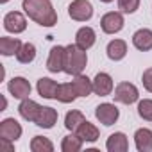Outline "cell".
<instances>
[{
	"instance_id": "f1b7e54d",
	"label": "cell",
	"mask_w": 152,
	"mask_h": 152,
	"mask_svg": "<svg viewBox=\"0 0 152 152\" xmlns=\"http://www.w3.org/2000/svg\"><path fill=\"white\" fill-rule=\"evenodd\" d=\"M140 2L141 0H118V9L124 15H132L140 9Z\"/></svg>"
},
{
	"instance_id": "6da1fadb",
	"label": "cell",
	"mask_w": 152,
	"mask_h": 152,
	"mask_svg": "<svg viewBox=\"0 0 152 152\" xmlns=\"http://www.w3.org/2000/svg\"><path fill=\"white\" fill-rule=\"evenodd\" d=\"M22 9L41 27H54L57 23V13L50 0H22Z\"/></svg>"
},
{
	"instance_id": "3957f363",
	"label": "cell",
	"mask_w": 152,
	"mask_h": 152,
	"mask_svg": "<svg viewBox=\"0 0 152 152\" xmlns=\"http://www.w3.org/2000/svg\"><path fill=\"white\" fill-rule=\"evenodd\" d=\"M68 16L75 22H90L93 18V6L90 0H73L68 6Z\"/></svg>"
},
{
	"instance_id": "2e32d148",
	"label": "cell",
	"mask_w": 152,
	"mask_h": 152,
	"mask_svg": "<svg viewBox=\"0 0 152 152\" xmlns=\"http://www.w3.org/2000/svg\"><path fill=\"white\" fill-rule=\"evenodd\" d=\"M57 118H59L57 109H54L50 106H45V107H41V111H39V115H38L34 124L38 127H41V129H52L57 124Z\"/></svg>"
},
{
	"instance_id": "603a6c76",
	"label": "cell",
	"mask_w": 152,
	"mask_h": 152,
	"mask_svg": "<svg viewBox=\"0 0 152 152\" xmlns=\"http://www.w3.org/2000/svg\"><path fill=\"white\" fill-rule=\"evenodd\" d=\"M77 97H79V95H77V91L73 90L72 83H64V84H59L56 100H59L61 104H72V102H73L75 99H77Z\"/></svg>"
},
{
	"instance_id": "9c48e42d",
	"label": "cell",
	"mask_w": 152,
	"mask_h": 152,
	"mask_svg": "<svg viewBox=\"0 0 152 152\" xmlns=\"http://www.w3.org/2000/svg\"><path fill=\"white\" fill-rule=\"evenodd\" d=\"M113 91H115L113 77L107 72H99L93 79V93L99 97H109Z\"/></svg>"
},
{
	"instance_id": "ba28073f",
	"label": "cell",
	"mask_w": 152,
	"mask_h": 152,
	"mask_svg": "<svg viewBox=\"0 0 152 152\" xmlns=\"http://www.w3.org/2000/svg\"><path fill=\"white\" fill-rule=\"evenodd\" d=\"M22 125L18 120L15 118H4L2 122H0V138L2 140H7V141H18L22 138Z\"/></svg>"
},
{
	"instance_id": "52a82bcc",
	"label": "cell",
	"mask_w": 152,
	"mask_h": 152,
	"mask_svg": "<svg viewBox=\"0 0 152 152\" xmlns=\"http://www.w3.org/2000/svg\"><path fill=\"white\" fill-rule=\"evenodd\" d=\"M4 29L11 34H22L27 29V18L20 11H9L4 16Z\"/></svg>"
},
{
	"instance_id": "7a4b0ae2",
	"label": "cell",
	"mask_w": 152,
	"mask_h": 152,
	"mask_svg": "<svg viewBox=\"0 0 152 152\" xmlns=\"http://www.w3.org/2000/svg\"><path fill=\"white\" fill-rule=\"evenodd\" d=\"M66 56H64V73L68 75H81L88 64V50H83L75 43H70L64 47Z\"/></svg>"
},
{
	"instance_id": "44dd1931",
	"label": "cell",
	"mask_w": 152,
	"mask_h": 152,
	"mask_svg": "<svg viewBox=\"0 0 152 152\" xmlns=\"http://www.w3.org/2000/svg\"><path fill=\"white\" fill-rule=\"evenodd\" d=\"M106 52H107V57L111 61H122L125 56H127V43L124 39H111L106 47Z\"/></svg>"
},
{
	"instance_id": "4dcf8cb0",
	"label": "cell",
	"mask_w": 152,
	"mask_h": 152,
	"mask_svg": "<svg viewBox=\"0 0 152 152\" xmlns=\"http://www.w3.org/2000/svg\"><path fill=\"white\" fill-rule=\"evenodd\" d=\"M7 107V100H6V97H2V109H0V111H4Z\"/></svg>"
},
{
	"instance_id": "1f68e13d",
	"label": "cell",
	"mask_w": 152,
	"mask_h": 152,
	"mask_svg": "<svg viewBox=\"0 0 152 152\" xmlns=\"http://www.w3.org/2000/svg\"><path fill=\"white\" fill-rule=\"evenodd\" d=\"M100 2H102V4H111L113 0H100Z\"/></svg>"
},
{
	"instance_id": "7402d4cb",
	"label": "cell",
	"mask_w": 152,
	"mask_h": 152,
	"mask_svg": "<svg viewBox=\"0 0 152 152\" xmlns=\"http://www.w3.org/2000/svg\"><path fill=\"white\" fill-rule=\"evenodd\" d=\"M22 45H23V43L20 41V38L2 36V38H0V54H2L4 57H11V56H16Z\"/></svg>"
},
{
	"instance_id": "9a60e30c",
	"label": "cell",
	"mask_w": 152,
	"mask_h": 152,
	"mask_svg": "<svg viewBox=\"0 0 152 152\" xmlns=\"http://www.w3.org/2000/svg\"><path fill=\"white\" fill-rule=\"evenodd\" d=\"M57 88H59V84H57L54 79H50V77H41V79L38 81V84H36V90H38V93H39V97H43V99H47V100H56V97H57Z\"/></svg>"
},
{
	"instance_id": "cb8c5ba5",
	"label": "cell",
	"mask_w": 152,
	"mask_h": 152,
	"mask_svg": "<svg viewBox=\"0 0 152 152\" xmlns=\"http://www.w3.org/2000/svg\"><path fill=\"white\" fill-rule=\"evenodd\" d=\"M16 59H18V63H22V64H31L34 59H36V47H34V43H23L22 47H20V50H18V54H16Z\"/></svg>"
},
{
	"instance_id": "d6a6232c",
	"label": "cell",
	"mask_w": 152,
	"mask_h": 152,
	"mask_svg": "<svg viewBox=\"0 0 152 152\" xmlns=\"http://www.w3.org/2000/svg\"><path fill=\"white\" fill-rule=\"evenodd\" d=\"M9 2V0H0V4H7Z\"/></svg>"
},
{
	"instance_id": "8992f818",
	"label": "cell",
	"mask_w": 152,
	"mask_h": 152,
	"mask_svg": "<svg viewBox=\"0 0 152 152\" xmlns=\"http://www.w3.org/2000/svg\"><path fill=\"white\" fill-rule=\"evenodd\" d=\"M95 116H97V120H99L102 125L109 127V125H115V124L118 122V118H120V109H118L115 104H111V102H104V104H99V106L95 107Z\"/></svg>"
},
{
	"instance_id": "30bf717a",
	"label": "cell",
	"mask_w": 152,
	"mask_h": 152,
	"mask_svg": "<svg viewBox=\"0 0 152 152\" xmlns=\"http://www.w3.org/2000/svg\"><path fill=\"white\" fill-rule=\"evenodd\" d=\"M64 56H66V48L61 45H56L50 48L48 59H47V70L50 73H61L64 72Z\"/></svg>"
},
{
	"instance_id": "e0dca14e",
	"label": "cell",
	"mask_w": 152,
	"mask_h": 152,
	"mask_svg": "<svg viewBox=\"0 0 152 152\" xmlns=\"http://www.w3.org/2000/svg\"><path fill=\"white\" fill-rule=\"evenodd\" d=\"M134 145L138 152H152V131L140 127L134 132Z\"/></svg>"
},
{
	"instance_id": "f546056e",
	"label": "cell",
	"mask_w": 152,
	"mask_h": 152,
	"mask_svg": "<svg viewBox=\"0 0 152 152\" xmlns=\"http://www.w3.org/2000/svg\"><path fill=\"white\" fill-rule=\"evenodd\" d=\"M141 83H143V88H145L148 93H152V66L147 68V70H143Z\"/></svg>"
},
{
	"instance_id": "7c38bea8",
	"label": "cell",
	"mask_w": 152,
	"mask_h": 152,
	"mask_svg": "<svg viewBox=\"0 0 152 152\" xmlns=\"http://www.w3.org/2000/svg\"><path fill=\"white\" fill-rule=\"evenodd\" d=\"M41 107L43 106H39L36 100H32V99H23V100H20V106H18V113H20V116L25 120V122H36V118H38V115H39V111H41Z\"/></svg>"
},
{
	"instance_id": "277c9868",
	"label": "cell",
	"mask_w": 152,
	"mask_h": 152,
	"mask_svg": "<svg viewBox=\"0 0 152 152\" xmlns=\"http://www.w3.org/2000/svg\"><path fill=\"white\" fill-rule=\"evenodd\" d=\"M115 102H120V104H125V106H131V104H136L140 100V91L138 88L132 84V83H120L116 84L115 88Z\"/></svg>"
},
{
	"instance_id": "5b68a950",
	"label": "cell",
	"mask_w": 152,
	"mask_h": 152,
	"mask_svg": "<svg viewBox=\"0 0 152 152\" xmlns=\"http://www.w3.org/2000/svg\"><path fill=\"white\" fill-rule=\"evenodd\" d=\"M124 13L122 11H109L100 18V29L106 34H118L124 29Z\"/></svg>"
},
{
	"instance_id": "d4e9b609",
	"label": "cell",
	"mask_w": 152,
	"mask_h": 152,
	"mask_svg": "<svg viewBox=\"0 0 152 152\" xmlns=\"http://www.w3.org/2000/svg\"><path fill=\"white\" fill-rule=\"evenodd\" d=\"M84 120H86V118H84V115H83L81 111L72 109V111H68V113H66V116H64V127H66L68 131L75 132V131L79 129V125H81Z\"/></svg>"
},
{
	"instance_id": "8fae6325",
	"label": "cell",
	"mask_w": 152,
	"mask_h": 152,
	"mask_svg": "<svg viewBox=\"0 0 152 152\" xmlns=\"http://www.w3.org/2000/svg\"><path fill=\"white\" fill-rule=\"evenodd\" d=\"M7 90H9V93L15 99L23 100V99H29V95L32 91V86H31V83L25 77H13L7 83Z\"/></svg>"
},
{
	"instance_id": "83f0119b",
	"label": "cell",
	"mask_w": 152,
	"mask_h": 152,
	"mask_svg": "<svg viewBox=\"0 0 152 152\" xmlns=\"http://www.w3.org/2000/svg\"><path fill=\"white\" fill-rule=\"evenodd\" d=\"M138 115H140V118L152 122V99L138 100Z\"/></svg>"
},
{
	"instance_id": "d6986e66",
	"label": "cell",
	"mask_w": 152,
	"mask_h": 152,
	"mask_svg": "<svg viewBox=\"0 0 152 152\" xmlns=\"http://www.w3.org/2000/svg\"><path fill=\"white\" fill-rule=\"evenodd\" d=\"M73 90L77 91L79 97H90L93 93V79H90L88 75H73V81H72Z\"/></svg>"
},
{
	"instance_id": "ac0fdd59",
	"label": "cell",
	"mask_w": 152,
	"mask_h": 152,
	"mask_svg": "<svg viewBox=\"0 0 152 152\" xmlns=\"http://www.w3.org/2000/svg\"><path fill=\"white\" fill-rule=\"evenodd\" d=\"M106 148L109 152H127L129 150V140L125 136V132H113L109 134L107 141H106Z\"/></svg>"
},
{
	"instance_id": "4316f807",
	"label": "cell",
	"mask_w": 152,
	"mask_h": 152,
	"mask_svg": "<svg viewBox=\"0 0 152 152\" xmlns=\"http://www.w3.org/2000/svg\"><path fill=\"white\" fill-rule=\"evenodd\" d=\"M31 150L32 152H52L54 143L45 136H34L31 140Z\"/></svg>"
},
{
	"instance_id": "4fadbf2b",
	"label": "cell",
	"mask_w": 152,
	"mask_h": 152,
	"mask_svg": "<svg viewBox=\"0 0 152 152\" xmlns=\"http://www.w3.org/2000/svg\"><path fill=\"white\" fill-rule=\"evenodd\" d=\"M95 41H97V32L90 25H84L75 32V45L81 47L83 50H90L95 45Z\"/></svg>"
},
{
	"instance_id": "484cf974",
	"label": "cell",
	"mask_w": 152,
	"mask_h": 152,
	"mask_svg": "<svg viewBox=\"0 0 152 152\" xmlns=\"http://www.w3.org/2000/svg\"><path fill=\"white\" fill-rule=\"evenodd\" d=\"M83 140L77 136V134H68V136H64L63 138V141H61V150L63 152H79L81 148H83Z\"/></svg>"
},
{
	"instance_id": "ffe728a7",
	"label": "cell",
	"mask_w": 152,
	"mask_h": 152,
	"mask_svg": "<svg viewBox=\"0 0 152 152\" xmlns=\"http://www.w3.org/2000/svg\"><path fill=\"white\" fill-rule=\"evenodd\" d=\"M75 134H77L84 143H95V141L100 138V131L97 129V125H93V124L88 122V120H84V122L79 125V129L75 131Z\"/></svg>"
},
{
	"instance_id": "5bb4252c",
	"label": "cell",
	"mask_w": 152,
	"mask_h": 152,
	"mask_svg": "<svg viewBox=\"0 0 152 152\" xmlns=\"http://www.w3.org/2000/svg\"><path fill=\"white\" fill-rule=\"evenodd\" d=\"M132 45L140 52H148L152 50V31L150 29H138L132 34Z\"/></svg>"
}]
</instances>
